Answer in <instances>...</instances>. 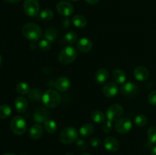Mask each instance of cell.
Wrapping results in <instances>:
<instances>
[{
    "mask_svg": "<svg viewBox=\"0 0 156 155\" xmlns=\"http://www.w3.org/2000/svg\"><path fill=\"white\" fill-rule=\"evenodd\" d=\"M59 140L65 144H69L76 142L78 140V132L73 127H65L59 134Z\"/></svg>",
    "mask_w": 156,
    "mask_h": 155,
    "instance_id": "4",
    "label": "cell"
},
{
    "mask_svg": "<svg viewBox=\"0 0 156 155\" xmlns=\"http://www.w3.org/2000/svg\"><path fill=\"white\" fill-rule=\"evenodd\" d=\"M49 117V112L46 108L40 107L34 111L33 115L34 121L37 123L45 122Z\"/></svg>",
    "mask_w": 156,
    "mask_h": 155,
    "instance_id": "11",
    "label": "cell"
},
{
    "mask_svg": "<svg viewBox=\"0 0 156 155\" xmlns=\"http://www.w3.org/2000/svg\"><path fill=\"white\" fill-rule=\"evenodd\" d=\"M58 35H59V32L54 27H49L46 30L45 33H44V37L46 40L50 41V43H53L56 40L57 38Z\"/></svg>",
    "mask_w": 156,
    "mask_h": 155,
    "instance_id": "22",
    "label": "cell"
},
{
    "mask_svg": "<svg viewBox=\"0 0 156 155\" xmlns=\"http://www.w3.org/2000/svg\"><path fill=\"white\" fill-rule=\"evenodd\" d=\"M66 155H73V153H67Z\"/></svg>",
    "mask_w": 156,
    "mask_h": 155,
    "instance_id": "45",
    "label": "cell"
},
{
    "mask_svg": "<svg viewBox=\"0 0 156 155\" xmlns=\"http://www.w3.org/2000/svg\"><path fill=\"white\" fill-rule=\"evenodd\" d=\"M5 1L9 3H16V2H20L21 0H5Z\"/></svg>",
    "mask_w": 156,
    "mask_h": 155,
    "instance_id": "40",
    "label": "cell"
},
{
    "mask_svg": "<svg viewBox=\"0 0 156 155\" xmlns=\"http://www.w3.org/2000/svg\"><path fill=\"white\" fill-rule=\"evenodd\" d=\"M123 113V108L118 103L112 104L107 110V118L111 122H116L120 119Z\"/></svg>",
    "mask_w": 156,
    "mask_h": 155,
    "instance_id": "7",
    "label": "cell"
},
{
    "mask_svg": "<svg viewBox=\"0 0 156 155\" xmlns=\"http://www.w3.org/2000/svg\"><path fill=\"white\" fill-rule=\"evenodd\" d=\"M56 10L58 13L63 17H69L74 12L73 5L66 1H61L56 5Z\"/></svg>",
    "mask_w": 156,
    "mask_h": 155,
    "instance_id": "9",
    "label": "cell"
},
{
    "mask_svg": "<svg viewBox=\"0 0 156 155\" xmlns=\"http://www.w3.org/2000/svg\"><path fill=\"white\" fill-rule=\"evenodd\" d=\"M102 92L107 97L112 98L115 97L118 93V87L114 82H108L104 85Z\"/></svg>",
    "mask_w": 156,
    "mask_h": 155,
    "instance_id": "13",
    "label": "cell"
},
{
    "mask_svg": "<svg viewBox=\"0 0 156 155\" xmlns=\"http://www.w3.org/2000/svg\"><path fill=\"white\" fill-rule=\"evenodd\" d=\"M39 18L40 19L43 20V21H50L53 18V12L50 9H44L40 12Z\"/></svg>",
    "mask_w": 156,
    "mask_h": 155,
    "instance_id": "27",
    "label": "cell"
},
{
    "mask_svg": "<svg viewBox=\"0 0 156 155\" xmlns=\"http://www.w3.org/2000/svg\"><path fill=\"white\" fill-rule=\"evenodd\" d=\"M29 135L34 140L39 139L43 135V127L40 124L33 125L29 131Z\"/></svg>",
    "mask_w": 156,
    "mask_h": 155,
    "instance_id": "18",
    "label": "cell"
},
{
    "mask_svg": "<svg viewBox=\"0 0 156 155\" xmlns=\"http://www.w3.org/2000/svg\"><path fill=\"white\" fill-rule=\"evenodd\" d=\"M12 113V109L9 105L3 104L0 106V119H6Z\"/></svg>",
    "mask_w": 156,
    "mask_h": 155,
    "instance_id": "29",
    "label": "cell"
},
{
    "mask_svg": "<svg viewBox=\"0 0 156 155\" xmlns=\"http://www.w3.org/2000/svg\"><path fill=\"white\" fill-rule=\"evenodd\" d=\"M94 131V127L92 124L85 123L81 126L80 129H79V134L83 138H87V137H89L90 135H92Z\"/></svg>",
    "mask_w": 156,
    "mask_h": 155,
    "instance_id": "20",
    "label": "cell"
},
{
    "mask_svg": "<svg viewBox=\"0 0 156 155\" xmlns=\"http://www.w3.org/2000/svg\"><path fill=\"white\" fill-rule=\"evenodd\" d=\"M44 129L46 132L49 134H54L57 130L56 123L52 119H47L44 122Z\"/></svg>",
    "mask_w": 156,
    "mask_h": 155,
    "instance_id": "26",
    "label": "cell"
},
{
    "mask_svg": "<svg viewBox=\"0 0 156 155\" xmlns=\"http://www.w3.org/2000/svg\"><path fill=\"white\" fill-rule=\"evenodd\" d=\"M24 13L30 17H36L40 12V4L37 0H25L23 4Z\"/></svg>",
    "mask_w": 156,
    "mask_h": 155,
    "instance_id": "6",
    "label": "cell"
},
{
    "mask_svg": "<svg viewBox=\"0 0 156 155\" xmlns=\"http://www.w3.org/2000/svg\"><path fill=\"white\" fill-rule=\"evenodd\" d=\"M148 138L152 144H156V126H151L147 132Z\"/></svg>",
    "mask_w": 156,
    "mask_h": 155,
    "instance_id": "31",
    "label": "cell"
},
{
    "mask_svg": "<svg viewBox=\"0 0 156 155\" xmlns=\"http://www.w3.org/2000/svg\"><path fill=\"white\" fill-rule=\"evenodd\" d=\"M91 118L96 123H104L105 122V115L101 111L94 110L91 114Z\"/></svg>",
    "mask_w": 156,
    "mask_h": 155,
    "instance_id": "24",
    "label": "cell"
},
{
    "mask_svg": "<svg viewBox=\"0 0 156 155\" xmlns=\"http://www.w3.org/2000/svg\"><path fill=\"white\" fill-rule=\"evenodd\" d=\"M132 122L128 118H120L115 123V130L120 134H126L130 131Z\"/></svg>",
    "mask_w": 156,
    "mask_h": 155,
    "instance_id": "8",
    "label": "cell"
},
{
    "mask_svg": "<svg viewBox=\"0 0 156 155\" xmlns=\"http://www.w3.org/2000/svg\"><path fill=\"white\" fill-rule=\"evenodd\" d=\"M87 19L81 15H76L73 18V24L78 28H83L87 25Z\"/></svg>",
    "mask_w": 156,
    "mask_h": 155,
    "instance_id": "23",
    "label": "cell"
},
{
    "mask_svg": "<svg viewBox=\"0 0 156 155\" xmlns=\"http://www.w3.org/2000/svg\"><path fill=\"white\" fill-rule=\"evenodd\" d=\"M39 49L43 52H47L51 49V43L47 40H42L39 42L38 44Z\"/></svg>",
    "mask_w": 156,
    "mask_h": 155,
    "instance_id": "32",
    "label": "cell"
},
{
    "mask_svg": "<svg viewBox=\"0 0 156 155\" xmlns=\"http://www.w3.org/2000/svg\"><path fill=\"white\" fill-rule=\"evenodd\" d=\"M92 46V42H91V40L88 39V38H81L76 43V47L79 50V51L84 53H88L89 51H91Z\"/></svg>",
    "mask_w": 156,
    "mask_h": 155,
    "instance_id": "12",
    "label": "cell"
},
{
    "mask_svg": "<svg viewBox=\"0 0 156 155\" xmlns=\"http://www.w3.org/2000/svg\"><path fill=\"white\" fill-rule=\"evenodd\" d=\"M133 75L140 81H144L149 78V71L146 67L138 66L134 69Z\"/></svg>",
    "mask_w": 156,
    "mask_h": 155,
    "instance_id": "15",
    "label": "cell"
},
{
    "mask_svg": "<svg viewBox=\"0 0 156 155\" xmlns=\"http://www.w3.org/2000/svg\"><path fill=\"white\" fill-rule=\"evenodd\" d=\"M104 146H105V149L108 150V151L111 152H115L120 147V143L114 137H107L104 141Z\"/></svg>",
    "mask_w": 156,
    "mask_h": 155,
    "instance_id": "14",
    "label": "cell"
},
{
    "mask_svg": "<svg viewBox=\"0 0 156 155\" xmlns=\"http://www.w3.org/2000/svg\"><path fill=\"white\" fill-rule=\"evenodd\" d=\"M77 50L73 46H69L62 49L59 53L58 60L63 65H68L76 60L77 57Z\"/></svg>",
    "mask_w": 156,
    "mask_h": 155,
    "instance_id": "3",
    "label": "cell"
},
{
    "mask_svg": "<svg viewBox=\"0 0 156 155\" xmlns=\"http://www.w3.org/2000/svg\"><path fill=\"white\" fill-rule=\"evenodd\" d=\"M113 79L116 84H123L126 80V74L122 69H116L113 72Z\"/></svg>",
    "mask_w": 156,
    "mask_h": 155,
    "instance_id": "19",
    "label": "cell"
},
{
    "mask_svg": "<svg viewBox=\"0 0 156 155\" xmlns=\"http://www.w3.org/2000/svg\"><path fill=\"white\" fill-rule=\"evenodd\" d=\"M109 77V72L105 68H101L95 73V81L98 84H103L106 81Z\"/></svg>",
    "mask_w": 156,
    "mask_h": 155,
    "instance_id": "21",
    "label": "cell"
},
{
    "mask_svg": "<svg viewBox=\"0 0 156 155\" xmlns=\"http://www.w3.org/2000/svg\"><path fill=\"white\" fill-rule=\"evenodd\" d=\"M90 143H91V145L92 146V147H98L101 145V139L99 138H96L95 137V138H91Z\"/></svg>",
    "mask_w": 156,
    "mask_h": 155,
    "instance_id": "37",
    "label": "cell"
},
{
    "mask_svg": "<svg viewBox=\"0 0 156 155\" xmlns=\"http://www.w3.org/2000/svg\"><path fill=\"white\" fill-rule=\"evenodd\" d=\"M76 142V147H77L79 150H83L87 149V147H88V144H87L86 141L84 139H78Z\"/></svg>",
    "mask_w": 156,
    "mask_h": 155,
    "instance_id": "35",
    "label": "cell"
},
{
    "mask_svg": "<svg viewBox=\"0 0 156 155\" xmlns=\"http://www.w3.org/2000/svg\"><path fill=\"white\" fill-rule=\"evenodd\" d=\"M61 101L59 93L55 90L49 89L45 91L42 96V102L45 106L48 108H56Z\"/></svg>",
    "mask_w": 156,
    "mask_h": 155,
    "instance_id": "2",
    "label": "cell"
},
{
    "mask_svg": "<svg viewBox=\"0 0 156 155\" xmlns=\"http://www.w3.org/2000/svg\"><path fill=\"white\" fill-rule=\"evenodd\" d=\"M12 132L17 135H21L27 129V123L22 116L17 115L12 119L10 123Z\"/></svg>",
    "mask_w": 156,
    "mask_h": 155,
    "instance_id": "5",
    "label": "cell"
},
{
    "mask_svg": "<svg viewBox=\"0 0 156 155\" xmlns=\"http://www.w3.org/2000/svg\"><path fill=\"white\" fill-rule=\"evenodd\" d=\"M16 91L21 95H25V94H28L30 91V88L29 85L25 82H19L17 84L16 87H15Z\"/></svg>",
    "mask_w": 156,
    "mask_h": 155,
    "instance_id": "25",
    "label": "cell"
},
{
    "mask_svg": "<svg viewBox=\"0 0 156 155\" xmlns=\"http://www.w3.org/2000/svg\"><path fill=\"white\" fill-rule=\"evenodd\" d=\"M71 85L70 80L66 77H60L55 82V88L60 92H64L69 90Z\"/></svg>",
    "mask_w": 156,
    "mask_h": 155,
    "instance_id": "16",
    "label": "cell"
},
{
    "mask_svg": "<svg viewBox=\"0 0 156 155\" xmlns=\"http://www.w3.org/2000/svg\"><path fill=\"white\" fill-rule=\"evenodd\" d=\"M99 1L100 0H85V2L89 5H95L98 3Z\"/></svg>",
    "mask_w": 156,
    "mask_h": 155,
    "instance_id": "39",
    "label": "cell"
},
{
    "mask_svg": "<svg viewBox=\"0 0 156 155\" xmlns=\"http://www.w3.org/2000/svg\"><path fill=\"white\" fill-rule=\"evenodd\" d=\"M2 56L1 55H0V66L2 65Z\"/></svg>",
    "mask_w": 156,
    "mask_h": 155,
    "instance_id": "42",
    "label": "cell"
},
{
    "mask_svg": "<svg viewBox=\"0 0 156 155\" xmlns=\"http://www.w3.org/2000/svg\"><path fill=\"white\" fill-rule=\"evenodd\" d=\"M113 122L110 121V120H107L104 122L103 126H102V130H103L104 132L105 133H109L111 130H112V127H113Z\"/></svg>",
    "mask_w": 156,
    "mask_h": 155,
    "instance_id": "34",
    "label": "cell"
},
{
    "mask_svg": "<svg viewBox=\"0 0 156 155\" xmlns=\"http://www.w3.org/2000/svg\"><path fill=\"white\" fill-rule=\"evenodd\" d=\"M3 155H15V154H13V153H4Z\"/></svg>",
    "mask_w": 156,
    "mask_h": 155,
    "instance_id": "43",
    "label": "cell"
},
{
    "mask_svg": "<svg viewBox=\"0 0 156 155\" xmlns=\"http://www.w3.org/2000/svg\"><path fill=\"white\" fill-rule=\"evenodd\" d=\"M28 106V102L24 97H18L15 100V107L19 113L25 112Z\"/></svg>",
    "mask_w": 156,
    "mask_h": 155,
    "instance_id": "17",
    "label": "cell"
},
{
    "mask_svg": "<svg viewBox=\"0 0 156 155\" xmlns=\"http://www.w3.org/2000/svg\"><path fill=\"white\" fill-rule=\"evenodd\" d=\"M61 25H62V27H63V28L67 29L70 27L71 23H70V21L68 19V18H64V19L62 21V24H61Z\"/></svg>",
    "mask_w": 156,
    "mask_h": 155,
    "instance_id": "38",
    "label": "cell"
},
{
    "mask_svg": "<svg viewBox=\"0 0 156 155\" xmlns=\"http://www.w3.org/2000/svg\"><path fill=\"white\" fill-rule=\"evenodd\" d=\"M137 91H138V87L136 84L135 83H133V82L128 81L125 82L121 87V94H123L125 97H131V96H133L136 94Z\"/></svg>",
    "mask_w": 156,
    "mask_h": 155,
    "instance_id": "10",
    "label": "cell"
},
{
    "mask_svg": "<svg viewBox=\"0 0 156 155\" xmlns=\"http://www.w3.org/2000/svg\"><path fill=\"white\" fill-rule=\"evenodd\" d=\"M134 122H135L136 126L138 127H144L148 123V119L143 114H139L135 117Z\"/></svg>",
    "mask_w": 156,
    "mask_h": 155,
    "instance_id": "28",
    "label": "cell"
},
{
    "mask_svg": "<svg viewBox=\"0 0 156 155\" xmlns=\"http://www.w3.org/2000/svg\"><path fill=\"white\" fill-rule=\"evenodd\" d=\"M22 33L24 37L32 42L38 41L42 36L41 27L35 23H27L22 27Z\"/></svg>",
    "mask_w": 156,
    "mask_h": 155,
    "instance_id": "1",
    "label": "cell"
},
{
    "mask_svg": "<svg viewBox=\"0 0 156 155\" xmlns=\"http://www.w3.org/2000/svg\"><path fill=\"white\" fill-rule=\"evenodd\" d=\"M78 39L77 34L75 33L74 31H69L68 33H66L65 36H64V40L66 43L70 44H73L76 42Z\"/></svg>",
    "mask_w": 156,
    "mask_h": 155,
    "instance_id": "30",
    "label": "cell"
},
{
    "mask_svg": "<svg viewBox=\"0 0 156 155\" xmlns=\"http://www.w3.org/2000/svg\"><path fill=\"white\" fill-rule=\"evenodd\" d=\"M148 100H149L150 104L156 106V91H152V92L149 94Z\"/></svg>",
    "mask_w": 156,
    "mask_h": 155,
    "instance_id": "36",
    "label": "cell"
},
{
    "mask_svg": "<svg viewBox=\"0 0 156 155\" xmlns=\"http://www.w3.org/2000/svg\"><path fill=\"white\" fill-rule=\"evenodd\" d=\"M72 1H78V0H72Z\"/></svg>",
    "mask_w": 156,
    "mask_h": 155,
    "instance_id": "46",
    "label": "cell"
},
{
    "mask_svg": "<svg viewBox=\"0 0 156 155\" xmlns=\"http://www.w3.org/2000/svg\"><path fill=\"white\" fill-rule=\"evenodd\" d=\"M29 99H30L31 101H37V100H40V98H41V92H40L39 90L37 89H34V90H31V91H30V93H29Z\"/></svg>",
    "mask_w": 156,
    "mask_h": 155,
    "instance_id": "33",
    "label": "cell"
},
{
    "mask_svg": "<svg viewBox=\"0 0 156 155\" xmlns=\"http://www.w3.org/2000/svg\"><path fill=\"white\" fill-rule=\"evenodd\" d=\"M81 155H90V154L88 153H82V154H81Z\"/></svg>",
    "mask_w": 156,
    "mask_h": 155,
    "instance_id": "44",
    "label": "cell"
},
{
    "mask_svg": "<svg viewBox=\"0 0 156 155\" xmlns=\"http://www.w3.org/2000/svg\"><path fill=\"white\" fill-rule=\"evenodd\" d=\"M152 155H156V146L152 148Z\"/></svg>",
    "mask_w": 156,
    "mask_h": 155,
    "instance_id": "41",
    "label": "cell"
}]
</instances>
